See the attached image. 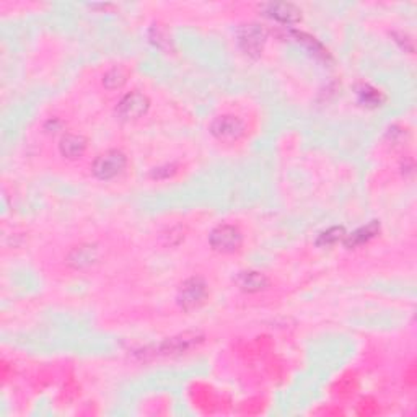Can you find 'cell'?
I'll return each instance as SVG.
<instances>
[{
    "label": "cell",
    "instance_id": "7a4b0ae2",
    "mask_svg": "<svg viewBox=\"0 0 417 417\" xmlns=\"http://www.w3.org/2000/svg\"><path fill=\"white\" fill-rule=\"evenodd\" d=\"M208 288L207 284L199 277L188 279L186 282L179 287L178 292V303L183 310L193 311L202 305L207 300Z\"/></svg>",
    "mask_w": 417,
    "mask_h": 417
},
{
    "label": "cell",
    "instance_id": "52a82bcc",
    "mask_svg": "<svg viewBox=\"0 0 417 417\" xmlns=\"http://www.w3.org/2000/svg\"><path fill=\"white\" fill-rule=\"evenodd\" d=\"M235 284L240 291L246 293H256L266 291L269 287V279L263 272L258 271H241L235 277Z\"/></svg>",
    "mask_w": 417,
    "mask_h": 417
},
{
    "label": "cell",
    "instance_id": "9c48e42d",
    "mask_svg": "<svg viewBox=\"0 0 417 417\" xmlns=\"http://www.w3.org/2000/svg\"><path fill=\"white\" fill-rule=\"evenodd\" d=\"M266 15L281 23H286V25H291V23H297L300 20L302 12L298 10L295 6H292V3L276 2V3H268Z\"/></svg>",
    "mask_w": 417,
    "mask_h": 417
},
{
    "label": "cell",
    "instance_id": "6da1fadb",
    "mask_svg": "<svg viewBox=\"0 0 417 417\" xmlns=\"http://www.w3.org/2000/svg\"><path fill=\"white\" fill-rule=\"evenodd\" d=\"M127 165L126 155L120 150H108L98 156L93 162V174L98 179L108 181V179L116 178L117 174L124 172Z\"/></svg>",
    "mask_w": 417,
    "mask_h": 417
},
{
    "label": "cell",
    "instance_id": "3957f363",
    "mask_svg": "<svg viewBox=\"0 0 417 417\" xmlns=\"http://www.w3.org/2000/svg\"><path fill=\"white\" fill-rule=\"evenodd\" d=\"M211 246L219 253H235L243 245V235L234 225H219L208 236Z\"/></svg>",
    "mask_w": 417,
    "mask_h": 417
},
{
    "label": "cell",
    "instance_id": "8fae6325",
    "mask_svg": "<svg viewBox=\"0 0 417 417\" xmlns=\"http://www.w3.org/2000/svg\"><path fill=\"white\" fill-rule=\"evenodd\" d=\"M196 344V336H178V338L168 339L167 343L162 345V350L165 354H177V352H184L189 348Z\"/></svg>",
    "mask_w": 417,
    "mask_h": 417
},
{
    "label": "cell",
    "instance_id": "7c38bea8",
    "mask_svg": "<svg viewBox=\"0 0 417 417\" xmlns=\"http://www.w3.org/2000/svg\"><path fill=\"white\" fill-rule=\"evenodd\" d=\"M377 231H378V224L377 222H372L370 225L363 227V229L354 231L352 235H349L348 240H345V245L354 246V245L363 243V241H368L370 238H373V236L377 235Z\"/></svg>",
    "mask_w": 417,
    "mask_h": 417
},
{
    "label": "cell",
    "instance_id": "5bb4252c",
    "mask_svg": "<svg viewBox=\"0 0 417 417\" xmlns=\"http://www.w3.org/2000/svg\"><path fill=\"white\" fill-rule=\"evenodd\" d=\"M344 229H341V227H334V229L326 230L325 234L320 235L318 238V245L321 246H328V245H334L336 241H339L341 238H344Z\"/></svg>",
    "mask_w": 417,
    "mask_h": 417
},
{
    "label": "cell",
    "instance_id": "8992f818",
    "mask_svg": "<svg viewBox=\"0 0 417 417\" xmlns=\"http://www.w3.org/2000/svg\"><path fill=\"white\" fill-rule=\"evenodd\" d=\"M238 41L245 54L259 56L264 47V42H266V31H264L263 26L250 23V25H245L240 30Z\"/></svg>",
    "mask_w": 417,
    "mask_h": 417
},
{
    "label": "cell",
    "instance_id": "5b68a950",
    "mask_svg": "<svg viewBox=\"0 0 417 417\" xmlns=\"http://www.w3.org/2000/svg\"><path fill=\"white\" fill-rule=\"evenodd\" d=\"M150 101L144 93L140 92H131L124 95L121 98V101L117 103V116L121 120L131 121V120H139L149 111Z\"/></svg>",
    "mask_w": 417,
    "mask_h": 417
},
{
    "label": "cell",
    "instance_id": "4fadbf2b",
    "mask_svg": "<svg viewBox=\"0 0 417 417\" xmlns=\"http://www.w3.org/2000/svg\"><path fill=\"white\" fill-rule=\"evenodd\" d=\"M126 80H127L126 70H122L121 67H115L104 74L103 83L108 90H116V88H121L122 85L126 83Z\"/></svg>",
    "mask_w": 417,
    "mask_h": 417
},
{
    "label": "cell",
    "instance_id": "277c9868",
    "mask_svg": "<svg viewBox=\"0 0 417 417\" xmlns=\"http://www.w3.org/2000/svg\"><path fill=\"white\" fill-rule=\"evenodd\" d=\"M211 132L217 140L220 142H236L241 139V136L245 134V124L240 117L225 115L219 116L212 121L211 124Z\"/></svg>",
    "mask_w": 417,
    "mask_h": 417
},
{
    "label": "cell",
    "instance_id": "ba28073f",
    "mask_svg": "<svg viewBox=\"0 0 417 417\" xmlns=\"http://www.w3.org/2000/svg\"><path fill=\"white\" fill-rule=\"evenodd\" d=\"M99 258L98 248L95 245H82L70 251L69 264L75 269H87L93 266Z\"/></svg>",
    "mask_w": 417,
    "mask_h": 417
},
{
    "label": "cell",
    "instance_id": "30bf717a",
    "mask_svg": "<svg viewBox=\"0 0 417 417\" xmlns=\"http://www.w3.org/2000/svg\"><path fill=\"white\" fill-rule=\"evenodd\" d=\"M59 149L60 154L64 156H67L70 160H75L83 155L85 149H87V139L77 134H65L63 139H60Z\"/></svg>",
    "mask_w": 417,
    "mask_h": 417
}]
</instances>
